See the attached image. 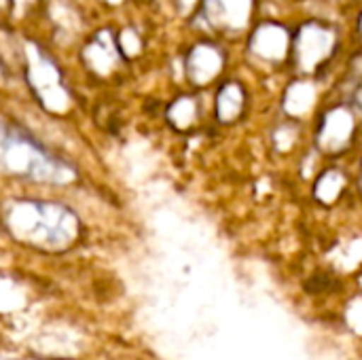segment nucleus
I'll return each mask as SVG.
<instances>
[{
    "mask_svg": "<svg viewBox=\"0 0 362 360\" xmlns=\"http://www.w3.org/2000/svg\"><path fill=\"white\" fill-rule=\"evenodd\" d=\"M0 168L45 182H66L74 176L68 166L53 159L32 138L8 127H0Z\"/></svg>",
    "mask_w": 362,
    "mask_h": 360,
    "instance_id": "f03ea898",
    "label": "nucleus"
},
{
    "mask_svg": "<svg viewBox=\"0 0 362 360\" xmlns=\"http://www.w3.org/2000/svg\"><path fill=\"white\" fill-rule=\"evenodd\" d=\"M223 64H225V55L218 47L214 45H197L191 55H189V62H187V72H189V79L195 83V85H206L210 83L212 79H216L223 70Z\"/></svg>",
    "mask_w": 362,
    "mask_h": 360,
    "instance_id": "423d86ee",
    "label": "nucleus"
},
{
    "mask_svg": "<svg viewBox=\"0 0 362 360\" xmlns=\"http://www.w3.org/2000/svg\"><path fill=\"white\" fill-rule=\"evenodd\" d=\"M250 49H252V53H257L261 59L278 62V59L286 57V53H288V49H291L288 32H286L282 25H278V23H263V25H259V30L252 34Z\"/></svg>",
    "mask_w": 362,
    "mask_h": 360,
    "instance_id": "0eeeda50",
    "label": "nucleus"
},
{
    "mask_svg": "<svg viewBox=\"0 0 362 360\" xmlns=\"http://www.w3.org/2000/svg\"><path fill=\"white\" fill-rule=\"evenodd\" d=\"M121 49H117V42H112L110 38H108V34L106 32H102V34H98V38L87 47V51H85V59H87V64L93 68V70H108L115 62H117V53H119Z\"/></svg>",
    "mask_w": 362,
    "mask_h": 360,
    "instance_id": "9d476101",
    "label": "nucleus"
},
{
    "mask_svg": "<svg viewBox=\"0 0 362 360\" xmlns=\"http://www.w3.org/2000/svg\"><path fill=\"white\" fill-rule=\"evenodd\" d=\"M170 119L174 121V125L178 127H187L197 119V106L195 100L191 98H180L178 102H174L172 110H170Z\"/></svg>",
    "mask_w": 362,
    "mask_h": 360,
    "instance_id": "f8f14e48",
    "label": "nucleus"
},
{
    "mask_svg": "<svg viewBox=\"0 0 362 360\" xmlns=\"http://www.w3.org/2000/svg\"><path fill=\"white\" fill-rule=\"evenodd\" d=\"M28 59H30V85H32V89L45 102V106L62 110L68 104V93L64 89V83H62L57 68L36 49L30 51Z\"/></svg>",
    "mask_w": 362,
    "mask_h": 360,
    "instance_id": "20e7f679",
    "label": "nucleus"
},
{
    "mask_svg": "<svg viewBox=\"0 0 362 360\" xmlns=\"http://www.w3.org/2000/svg\"><path fill=\"white\" fill-rule=\"evenodd\" d=\"M244 89L238 83H225L216 95V115L223 123H233L244 112Z\"/></svg>",
    "mask_w": 362,
    "mask_h": 360,
    "instance_id": "1a4fd4ad",
    "label": "nucleus"
},
{
    "mask_svg": "<svg viewBox=\"0 0 362 360\" xmlns=\"http://www.w3.org/2000/svg\"><path fill=\"white\" fill-rule=\"evenodd\" d=\"M252 0H206L204 13L208 23L223 28H238L250 17Z\"/></svg>",
    "mask_w": 362,
    "mask_h": 360,
    "instance_id": "6e6552de",
    "label": "nucleus"
},
{
    "mask_svg": "<svg viewBox=\"0 0 362 360\" xmlns=\"http://www.w3.org/2000/svg\"><path fill=\"white\" fill-rule=\"evenodd\" d=\"M361 185H362V176H361Z\"/></svg>",
    "mask_w": 362,
    "mask_h": 360,
    "instance_id": "a211bd4d",
    "label": "nucleus"
},
{
    "mask_svg": "<svg viewBox=\"0 0 362 360\" xmlns=\"http://www.w3.org/2000/svg\"><path fill=\"white\" fill-rule=\"evenodd\" d=\"M344 189H346V176L339 170H327L316 182V197H322L325 202H333L344 193Z\"/></svg>",
    "mask_w": 362,
    "mask_h": 360,
    "instance_id": "9b49d317",
    "label": "nucleus"
},
{
    "mask_svg": "<svg viewBox=\"0 0 362 360\" xmlns=\"http://www.w3.org/2000/svg\"><path fill=\"white\" fill-rule=\"evenodd\" d=\"M291 47H293V62L297 64L299 72L314 74L333 57L337 49V34L327 23L310 21L299 28Z\"/></svg>",
    "mask_w": 362,
    "mask_h": 360,
    "instance_id": "7ed1b4c3",
    "label": "nucleus"
},
{
    "mask_svg": "<svg viewBox=\"0 0 362 360\" xmlns=\"http://www.w3.org/2000/svg\"><path fill=\"white\" fill-rule=\"evenodd\" d=\"M178 2H180V4H182L185 8H189V6H193V4H195L197 0H178Z\"/></svg>",
    "mask_w": 362,
    "mask_h": 360,
    "instance_id": "4468645a",
    "label": "nucleus"
},
{
    "mask_svg": "<svg viewBox=\"0 0 362 360\" xmlns=\"http://www.w3.org/2000/svg\"><path fill=\"white\" fill-rule=\"evenodd\" d=\"M358 30H361V36H362V15H361V23H358Z\"/></svg>",
    "mask_w": 362,
    "mask_h": 360,
    "instance_id": "dca6fc26",
    "label": "nucleus"
},
{
    "mask_svg": "<svg viewBox=\"0 0 362 360\" xmlns=\"http://www.w3.org/2000/svg\"><path fill=\"white\" fill-rule=\"evenodd\" d=\"M6 227L17 240L38 248H64L78 233L76 216L55 204L15 202L4 212Z\"/></svg>",
    "mask_w": 362,
    "mask_h": 360,
    "instance_id": "f257e3e1",
    "label": "nucleus"
},
{
    "mask_svg": "<svg viewBox=\"0 0 362 360\" xmlns=\"http://www.w3.org/2000/svg\"><path fill=\"white\" fill-rule=\"evenodd\" d=\"M4 2H6V0H0V4H4Z\"/></svg>",
    "mask_w": 362,
    "mask_h": 360,
    "instance_id": "f3484780",
    "label": "nucleus"
},
{
    "mask_svg": "<svg viewBox=\"0 0 362 360\" xmlns=\"http://www.w3.org/2000/svg\"><path fill=\"white\" fill-rule=\"evenodd\" d=\"M106 2H110V4H117V2H121V0H106Z\"/></svg>",
    "mask_w": 362,
    "mask_h": 360,
    "instance_id": "2eb2a0df",
    "label": "nucleus"
},
{
    "mask_svg": "<svg viewBox=\"0 0 362 360\" xmlns=\"http://www.w3.org/2000/svg\"><path fill=\"white\" fill-rule=\"evenodd\" d=\"M354 134V115L346 106H335L325 115L318 132V146L325 153H339L348 146Z\"/></svg>",
    "mask_w": 362,
    "mask_h": 360,
    "instance_id": "39448f33",
    "label": "nucleus"
},
{
    "mask_svg": "<svg viewBox=\"0 0 362 360\" xmlns=\"http://www.w3.org/2000/svg\"><path fill=\"white\" fill-rule=\"evenodd\" d=\"M354 102H356L358 108H362V83H358V87H356V91H354Z\"/></svg>",
    "mask_w": 362,
    "mask_h": 360,
    "instance_id": "ddd939ff",
    "label": "nucleus"
}]
</instances>
